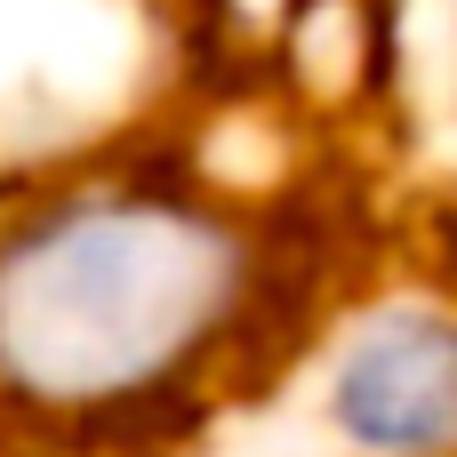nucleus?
Segmentation results:
<instances>
[{
    "mask_svg": "<svg viewBox=\"0 0 457 457\" xmlns=\"http://www.w3.org/2000/svg\"><path fill=\"white\" fill-rule=\"evenodd\" d=\"M273 217L185 169H88L0 217V410L48 442H153L273 353Z\"/></svg>",
    "mask_w": 457,
    "mask_h": 457,
    "instance_id": "1",
    "label": "nucleus"
},
{
    "mask_svg": "<svg viewBox=\"0 0 457 457\" xmlns=\"http://www.w3.org/2000/svg\"><path fill=\"white\" fill-rule=\"evenodd\" d=\"M321 418L353 457H457V313H370L321 378Z\"/></svg>",
    "mask_w": 457,
    "mask_h": 457,
    "instance_id": "2",
    "label": "nucleus"
}]
</instances>
